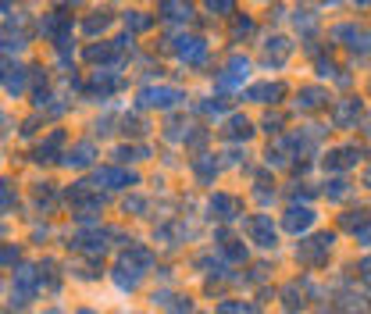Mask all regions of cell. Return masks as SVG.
<instances>
[{
	"instance_id": "obj_34",
	"label": "cell",
	"mask_w": 371,
	"mask_h": 314,
	"mask_svg": "<svg viewBox=\"0 0 371 314\" xmlns=\"http://www.w3.org/2000/svg\"><path fill=\"white\" fill-rule=\"evenodd\" d=\"M125 25H132V29H139V32H143V29H150V18H146V15H139V11H129V15H125Z\"/></svg>"
},
{
	"instance_id": "obj_41",
	"label": "cell",
	"mask_w": 371,
	"mask_h": 314,
	"mask_svg": "<svg viewBox=\"0 0 371 314\" xmlns=\"http://www.w3.org/2000/svg\"><path fill=\"white\" fill-rule=\"evenodd\" d=\"M100 29H108V18H89L86 22V32H100Z\"/></svg>"
},
{
	"instance_id": "obj_42",
	"label": "cell",
	"mask_w": 371,
	"mask_h": 314,
	"mask_svg": "<svg viewBox=\"0 0 371 314\" xmlns=\"http://www.w3.org/2000/svg\"><path fill=\"white\" fill-rule=\"evenodd\" d=\"M279 125H282V115H268V118H264V129H268V132H279Z\"/></svg>"
},
{
	"instance_id": "obj_20",
	"label": "cell",
	"mask_w": 371,
	"mask_h": 314,
	"mask_svg": "<svg viewBox=\"0 0 371 314\" xmlns=\"http://www.w3.org/2000/svg\"><path fill=\"white\" fill-rule=\"evenodd\" d=\"M289 50H293V43L275 36V39H268V46H264V58H268V65H282L289 58Z\"/></svg>"
},
{
	"instance_id": "obj_48",
	"label": "cell",
	"mask_w": 371,
	"mask_h": 314,
	"mask_svg": "<svg viewBox=\"0 0 371 314\" xmlns=\"http://www.w3.org/2000/svg\"><path fill=\"white\" fill-rule=\"evenodd\" d=\"M357 4H371V0H357Z\"/></svg>"
},
{
	"instance_id": "obj_4",
	"label": "cell",
	"mask_w": 371,
	"mask_h": 314,
	"mask_svg": "<svg viewBox=\"0 0 371 314\" xmlns=\"http://www.w3.org/2000/svg\"><path fill=\"white\" fill-rule=\"evenodd\" d=\"M179 100H186L182 96V89H175V86H146V89H139V108H146V111H168V108H175Z\"/></svg>"
},
{
	"instance_id": "obj_50",
	"label": "cell",
	"mask_w": 371,
	"mask_h": 314,
	"mask_svg": "<svg viewBox=\"0 0 371 314\" xmlns=\"http://www.w3.org/2000/svg\"><path fill=\"white\" fill-rule=\"evenodd\" d=\"M11 314H15V310H11ZM18 314H22V310H18Z\"/></svg>"
},
{
	"instance_id": "obj_22",
	"label": "cell",
	"mask_w": 371,
	"mask_h": 314,
	"mask_svg": "<svg viewBox=\"0 0 371 314\" xmlns=\"http://www.w3.org/2000/svg\"><path fill=\"white\" fill-rule=\"evenodd\" d=\"M161 15H165L168 22H189L193 8L186 4V0H161Z\"/></svg>"
},
{
	"instance_id": "obj_29",
	"label": "cell",
	"mask_w": 371,
	"mask_h": 314,
	"mask_svg": "<svg viewBox=\"0 0 371 314\" xmlns=\"http://www.w3.org/2000/svg\"><path fill=\"white\" fill-rule=\"evenodd\" d=\"M325 196H329V200H346V196H350V182H346V179H332V182L325 186Z\"/></svg>"
},
{
	"instance_id": "obj_36",
	"label": "cell",
	"mask_w": 371,
	"mask_h": 314,
	"mask_svg": "<svg viewBox=\"0 0 371 314\" xmlns=\"http://www.w3.org/2000/svg\"><path fill=\"white\" fill-rule=\"evenodd\" d=\"M207 8H210V11H222V15H225V11H232V0H207Z\"/></svg>"
},
{
	"instance_id": "obj_10",
	"label": "cell",
	"mask_w": 371,
	"mask_h": 314,
	"mask_svg": "<svg viewBox=\"0 0 371 314\" xmlns=\"http://www.w3.org/2000/svg\"><path fill=\"white\" fill-rule=\"evenodd\" d=\"M96 186H103V189H125V186H136L139 179L132 175V172H125V168H96Z\"/></svg>"
},
{
	"instance_id": "obj_26",
	"label": "cell",
	"mask_w": 371,
	"mask_h": 314,
	"mask_svg": "<svg viewBox=\"0 0 371 314\" xmlns=\"http://www.w3.org/2000/svg\"><path fill=\"white\" fill-rule=\"evenodd\" d=\"M61 143H65V132H54V136H50V139L36 150V161H54V153H58Z\"/></svg>"
},
{
	"instance_id": "obj_35",
	"label": "cell",
	"mask_w": 371,
	"mask_h": 314,
	"mask_svg": "<svg viewBox=\"0 0 371 314\" xmlns=\"http://www.w3.org/2000/svg\"><path fill=\"white\" fill-rule=\"evenodd\" d=\"M15 260H18L15 246H0V265H15Z\"/></svg>"
},
{
	"instance_id": "obj_2",
	"label": "cell",
	"mask_w": 371,
	"mask_h": 314,
	"mask_svg": "<svg viewBox=\"0 0 371 314\" xmlns=\"http://www.w3.org/2000/svg\"><path fill=\"white\" fill-rule=\"evenodd\" d=\"M332 243H336L332 232H317V236H310V239H303L296 246V260L303 268H322L329 260V253H332Z\"/></svg>"
},
{
	"instance_id": "obj_46",
	"label": "cell",
	"mask_w": 371,
	"mask_h": 314,
	"mask_svg": "<svg viewBox=\"0 0 371 314\" xmlns=\"http://www.w3.org/2000/svg\"><path fill=\"white\" fill-rule=\"evenodd\" d=\"M4 8H8V0H0V11H4Z\"/></svg>"
},
{
	"instance_id": "obj_32",
	"label": "cell",
	"mask_w": 371,
	"mask_h": 314,
	"mask_svg": "<svg viewBox=\"0 0 371 314\" xmlns=\"http://www.w3.org/2000/svg\"><path fill=\"white\" fill-rule=\"evenodd\" d=\"M4 50H22L25 46V32H4V43H0Z\"/></svg>"
},
{
	"instance_id": "obj_23",
	"label": "cell",
	"mask_w": 371,
	"mask_h": 314,
	"mask_svg": "<svg viewBox=\"0 0 371 314\" xmlns=\"http://www.w3.org/2000/svg\"><path fill=\"white\" fill-rule=\"evenodd\" d=\"M118 86H122V79H118L111 68H103V72H96V75H93V93H100V96L115 93Z\"/></svg>"
},
{
	"instance_id": "obj_8",
	"label": "cell",
	"mask_w": 371,
	"mask_h": 314,
	"mask_svg": "<svg viewBox=\"0 0 371 314\" xmlns=\"http://www.w3.org/2000/svg\"><path fill=\"white\" fill-rule=\"evenodd\" d=\"M39 32L43 36H50L58 46L61 43H68V32H72V18L68 15H61V11H54V15H46L43 22H39Z\"/></svg>"
},
{
	"instance_id": "obj_19",
	"label": "cell",
	"mask_w": 371,
	"mask_h": 314,
	"mask_svg": "<svg viewBox=\"0 0 371 314\" xmlns=\"http://www.w3.org/2000/svg\"><path fill=\"white\" fill-rule=\"evenodd\" d=\"M332 36H336V39H350L346 46H353V50L371 43V32H367V29H357V25H336V29H332Z\"/></svg>"
},
{
	"instance_id": "obj_1",
	"label": "cell",
	"mask_w": 371,
	"mask_h": 314,
	"mask_svg": "<svg viewBox=\"0 0 371 314\" xmlns=\"http://www.w3.org/2000/svg\"><path fill=\"white\" fill-rule=\"evenodd\" d=\"M150 265H153V257H150L146 246H129V250L122 253V260H118V268H115V282H118L122 289H136L139 279L150 272Z\"/></svg>"
},
{
	"instance_id": "obj_28",
	"label": "cell",
	"mask_w": 371,
	"mask_h": 314,
	"mask_svg": "<svg viewBox=\"0 0 371 314\" xmlns=\"http://www.w3.org/2000/svg\"><path fill=\"white\" fill-rule=\"evenodd\" d=\"M367 222H371V218H367V211H360V207H357V211H350V215L343 218V229H346V232H360Z\"/></svg>"
},
{
	"instance_id": "obj_45",
	"label": "cell",
	"mask_w": 371,
	"mask_h": 314,
	"mask_svg": "<svg viewBox=\"0 0 371 314\" xmlns=\"http://www.w3.org/2000/svg\"><path fill=\"white\" fill-rule=\"evenodd\" d=\"M0 79H8V75H4V61H0Z\"/></svg>"
},
{
	"instance_id": "obj_3",
	"label": "cell",
	"mask_w": 371,
	"mask_h": 314,
	"mask_svg": "<svg viewBox=\"0 0 371 314\" xmlns=\"http://www.w3.org/2000/svg\"><path fill=\"white\" fill-rule=\"evenodd\" d=\"M68 203L75 207V215H79V218H93V215H100L103 196H100L89 182H75V186L68 189Z\"/></svg>"
},
{
	"instance_id": "obj_30",
	"label": "cell",
	"mask_w": 371,
	"mask_h": 314,
	"mask_svg": "<svg viewBox=\"0 0 371 314\" xmlns=\"http://www.w3.org/2000/svg\"><path fill=\"white\" fill-rule=\"evenodd\" d=\"M4 86L18 96V93H25V68H11V75L4 79Z\"/></svg>"
},
{
	"instance_id": "obj_7",
	"label": "cell",
	"mask_w": 371,
	"mask_h": 314,
	"mask_svg": "<svg viewBox=\"0 0 371 314\" xmlns=\"http://www.w3.org/2000/svg\"><path fill=\"white\" fill-rule=\"evenodd\" d=\"M111 236H115L111 229H89V232H79L72 239V246L82 250V253H89V257H100L103 250H108V243H103V239H111Z\"/></svg>"
},
{
	"instance_id": "obj_49",
	"label": "cell",
	"mask_w": 371,
	"mask_h": 314,
	"mask_svg": "<svg viewBox=\"0 0 371 314\" xmlns=\"http://www.w3.org/2000/svg\"><path fill=\"white\" fill-rule=\"evenodd\" d=\"M79 314H93V310H79Z\"/></svg>"
},
{
	"instance_id": "obj_14",
	"label": "cell",
	"mask_w": 371,
	"mask_h": 314,
	"mask_svg": "<svg viewBox=\"0 0 371 314\" xmlns=\"http://www.w3.org/2000/svg\"><path fill=\"white\" fill-rule=\"evenodd\" d=\"M360 161V150L357 146H339V150H332L329 157H325V168L329 172H343V168H350V165H357Z\"/></svg>"
},
{
	"instance_id": "obj_44",
	"label": "cell",
	"mask_w": 371,
	"mask_h": 314,
	"mask_svg": "<svg viewBox=\"0 0 371 314\" xmlns=\"http://www.w3.org/2000/svg\"><path fill=\"white\" fill-rule=\"evenodd\" d=\"M364 186H371V168H367V172H364Z\"/></svg>"
},
{
	"instance_id": "obj_6",
	"label": "cell",
	"mask_w": 371,
	"mask_h": 314,
	"mask_svg": "<svg viewBox=\"0 0 371 314\" xmlns=\"http://www.w3.org/2000/svg\"><path fill=\"white\" fill-rule=\"evenodd\" d=\"M246 232H250V239H253L257 246H264V250H275V243H279V232H275V225H272V215H253V218L246 222Z\"/></svg>"
},
{
	"instance_id": "obj_15",
	"label": "cell",
	"mask_w": 371,
	"mask_h": 314,
	"mask_svg": "<svg viewBox=\"0 0 371 314\" xmlns=\"http://www.w3.org/2000/svg\"><path fill=\"white\" fill-rule=\"evenodd\" d=\"M360 118V100H343V103H336V111H332V122L339 125V129H350L353 122Z\"/></svg>"
},
{
	"instance_id": "obj_40",
	"label": "cell",
	"mask_w": 371,
	"mask_h": 314,
	"mask_svg": "<svg viewBox=\"0 0 371 314\" xmlns=\"http://www.w3.org/2000/svg\"><path fill=\"white\" fill-rule=\"evenodd\" d=\"M125 211H146V200H139V196H132V200H125Z\"/></svg>"
},
{
	"instance_id": "obj_33",
	"label": "cell",
	"mask_w": 371,
	"mask_h": 314,
	"mask_svg": "<svg viewBox=\"0 0 371 314\" xmlns=\"http://www.w3.org/2000/svg\"><path fill=\"white\" fill-rule=\"evenodd\" d=\"M11 203H15V186L11 182H0V211H8Z\"/></svg>"
},
{
	"instance_id": "obj_39",
	"label": "cell",
	"mask_w": 371,
	"mask_h": 314,
	"mask_svg": "<svg viewBox=\"0 0 371 314\" xmlns=\"http://www.w3.org/2000/svg\"><path fill=\"white\" fill-rule=\"evenodd\" d=\"M357 272H360V279L371 286V257H364V260H360V265H357Z\"/></svg>"
},
{
	"instance_id": "obj_9",
	"label": "cell",
	"mask_w": 371,
	"mask_h": 314,
	"mask_svg": "<svg viewBox=\"0 0 371 314\" xmlns=\"http://www.w3.org/2000/svg\"><path fill=\"white\" fill-rule=\"evenodd\" d=\"M207 211H210V218H218V222H236L239 218V200L229 196V193H215L210 203H207Z\"/></svg>"
},
{
	"instance_id": "obj_25",
	"label": "cell",
	"mask_w": 371,
	"mask_h": 314,
	"mask_svg": "<svg viewBox=\"0 0 371 314\" xmlns=\"http://www.w3.org/2000/svg\"><path fill=\"white\" fill-rule=\"evenodd\" d=\"M222 132H225V139H246L253 129H250V122H246V118H239V115H236V118H229V122H225V129H222Z\"/></svg>"
},
{
	"instance_id": "obj_18",
	"label": "cell",
	"mask_w": 371,
	"mask_h": 314,
	"mask_svg": "<svg viewBox=\"0 0 371 314\" xmlns=\"http://www.w3.org/2000/svg\"><path fill=\"white\" fill-rule=\"evenodd\" d=\"M93 153H96L93 143H75V146L65 153V165H68V168H89V165H93Z\"/></svg>"
},
{
	"instance_id": "obj_38",
	"label": "cell",
	"mask_w": 371,
	"mask_h": 314,
	"mask_svg": "<svg viewBox=\"0 0 371 314\" xmlns=\"http://www.w3.org/2000/svg\"><path fill=\"white\" fill-rule=\"evenodd\" d=\"M125 132H132V136H139V132H146V125H143L139 118H125Z\"/></svg>"
},
{
	"instance_id": "obj_16",
	"label": "cell",
	"mask_w": 371,
	"mask_h": 314,
	"mask_svg": "<svg viewBox=\"0 0 371 314\" xmlns=\"http://www.w3.org/2000/svg\"><path fill=\"white\" fill-rule=\"evenodd\" d=\"M307 296H310V282L303 279H296V282H289V286H282V300H286V307L289 310H296V307H303L307 303Z\"/></svg>"
},
{
	"instance_id": "obj_17",
	"label": "cell",
	"mask_w": 371,
	"mask_h": 314,
	"mask_svg": "<svg viewBox=\"0 0 371 314\" xmlns=\"http://www.w3.org/2000/svg\"><path fill=\"white\" fill-rule=\"evenodd\" d=\"M282 82H260V86H250L246 89V100H257V103H275L282 96Z\"/></svg>"
},
{
	"instance_id": "obj_37",
	"label": "cell",
	"mask_w": 371,
	"mask_h": 314,
	"mask_svg": "<svg viewBox=\"0 0 371 314\" xmlns=\"http://www.w3.org/2000/svg\"><path fill=\"white\" fill-rule=\"evenodd\" d=\"M232 32H236V36H250V32H253V22H250V18H239Z\"/></svg>"
},
{
	"instance_id": "obj_21",
	"label": "cell",
	"mask_w": 371,
	"mask_h": 314,
	"mask_svg": "<svg viewBox=\"0 0 371 314\" xmlns=\"http://www.w3.org/2000/svg\"><path fill=\"white\" fill-rule=\"evenodd\" d=\"M325 103V89L322 86H307V89H300V96H296V108L300 111H314V108H322Z\"/></svg>"
},
{
	"instance_id": "obj_12",
	"label": "cell",
	"mask_w": 371,
	"mask_h": 314,
	"mask_svg": "<svg viewBox=\"0 0 371 314\" xmlns=\"http://www.w3.org/2000/svg\"><path fill=\"white\" fill-rule=\"evenodd\" d=\"M179 58H182L186 65H203V61H207V43H203L200 36L179 39Z\"/></svg>"
},
{
	"instance_id": "obj_27",
	"label": "cell",
	"mask_w": 371,
	"mask_h": 314,
	"mask_svg": "<svg viewBox=\"0 0 371 314\" xmlns=\"http://www.w3.org/2000/svg\"><path fill=\"white\" fill-rule=\"evenodd\" d=\"M222 253H225L229 260H236V265H239V260H246V250L239 246V239H229L225 232H222Z\"/></svg>"
},
{
	"instance_id": "obj_24",
	"label": "cell",
	"mask_w": 371,
	"mask_h": 314,
	"mask_svg": "<svg viewBox=\"0 0 371 314\" xmlns=\"http://www.w3.org/2000/svg\"><path fill=\"white\" fill-rule=\"evenodd\" d=\"M193 172H196V179H200V182H207V179H215L218 161H215L210 153H200V157H193Z\"/></svg>"
},
{
	"instance_id": "obj_11",
	"label": "cell",
	"mask_w": 371,
	"mask_h": 314,
	"mask_svg": "<svg viewBox=\"0 0 371 314\" xmlns=\"http://www.w3.org/2000/svg\"><path fill=\"white\" fill-rule=\"evenodd\" d=\"M314 211H310V207H289V211H286V218H282V225H286V232H293V236H300V232H307L310 225H314Z\"/></svg>"
},
{
	"instance_id": "obj_43",
	"label": "cell",
	"mask_w": 371,
	"mask_h": 314,
	"mask_svg": "<svg viewBox=\"0 0 371 314\" xmlns=\"http://www.w3.org/2000/svg\"><path fill=\"white\" fill-rule=\"evenodd\" d=\"M357 239H360V243H371V222H367L360 232H357Z\"/></svg>"
},
{
	"instance_id": "obj_47",
	"label": "cell",
	"mask_w": 371,
	"mask_h": 314,
	"mask_svg": "<svg viewBox=\"0 0 371 314\" xmlns=\"http://www.w3.org/2000/svg\"><path fill=\"white\" fill-rule=\"evenodd\" d=\"M367 136H371V118H367Z\"/></svg>"
},
{
	"instance_id": "obj_31",
	"label": "cell",
	"mask_w": 371,
	"mask_h": 314,
	"mask_svg": "<svg viewBox=\"0 0 371 314\" xmlns=\"http://www.w3.org/2000/svg\"><path fill=\"white\" fill-rule=\"evenodd\" d=\"M115 157H118V161H139V157H146V150L143 146H118Z\"/></svg>"
},
{
	"instance_id": "obj_5",
	"label": "cell",
	"mask_w": 371,
	"mask_h": 314,
	"mask_svg": "<svg viewBox=\"0 0 371 314\" xmlns=\"http://www.w3.org/2000/svg\"><path fill=\"white\" fill-rule=\"evenodd\" d=\"M36 286H39V268H29V265H22L18 272H15V282H11V303H29L32 296H36Z\"/></svg>"
},
{
	"instance_id": "obj_13",
	"label": "cell",
	"mask_w": 371,
	"mask_h": 314,
	"mask_svg": "<svg viewBox=\"0 0 371 314\" xmlns=\"http://www.w3.org/2000/svg\"><path fill=\"white\" fill-rule=\"evenodd\" d=\"M246 72H250V61H246V58H232V61L225 65V72L218 75V86H222V89H232V86H243Z\"/></svg>"
}]
</instances>
